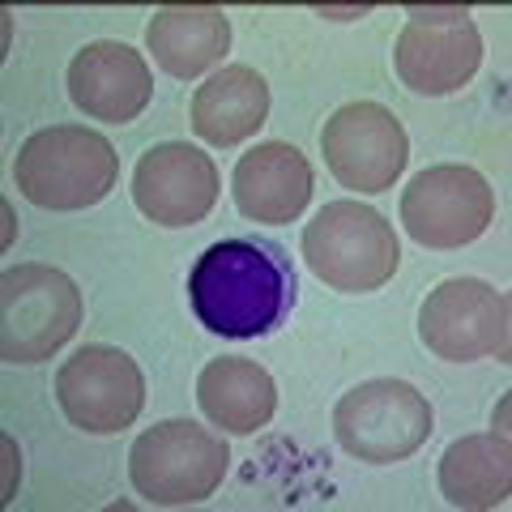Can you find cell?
Masks as SVG:
<instances>
[{
	"label": "cell",
	"instance_id": "6da1fadb",
	"mask_svg": "<svg viewBox=\"0 0 512 512\" xmlns=\"http://www.w3.org/2000/svg\"><path fill=\"white\" fill-rule=\"evenodd\" d=\"M192 312L218 338H265L295 308V274L261 239L210 244L188 274Z\"/></svg>",
	"mask_w": 512,
	"mask_h": 512
},
{
	"label": "cell",
	"instance_id": "7a4b0ae2",
	"mask_svg": "<svg viewBox=\"0 0 512 512\" xmlns=\"http://www.w3.org/2000/svg\"><path fill=\"white\" fill-rule=\"evenodd\" d=\"M120 180L116 146L82 124H52L22 141L13 158V184L43 210H86L99 205Z\"/></svg>",
	"mask_w": 512,
	"mask_h": 512
},
{
	"label": "cell",
	"instance_id": "3957f363",
	"mask_svg": "<svg viewBox=\"0 0 512 512\" xmlns=\"http://www.w3.org/2000/svg\"><path fill=\"white\" fill-rule=\"evenodd\" d=\"M303 261L312 274L346 295L380 291L402 265L393 222H384L372 205L329 201L303 227Z\"/></svg>",
	"mask_w": 512,
	"mask_h": 512
},
{
	"label": "cell",
	"instance_id": "277c9868",
	"mask_svg": "<svg viewBox=\"0 0 512 512\" xmlns=\"http://www.w3.org/2000/svg\"><path fill=\"white\" fill-rule=\"evenodd\" d=\"M231 453L222 436L192 419H167L141 431L128 453V478L150 504H201L222 487Z\"/></svg>",
	"mask_w": 512,
	"mask_h": 512
},
{
	"label": "cell",
	"instance_id": "5b68a950",
	"mask_svg": "<svg viewBox=\"0 0 512 512\" xmlns=\"http://www.w3.org/2000/svg\"><path fill=\"white\" fill-rule=\"evenodd\" d=\"M82 325V291L52 265H18L0 278V355L5 363L52 359Z\"/></svg>",
	"mask_w": 512,
	"mask_h": 512
},
{
	"label": "cell",
	"instance_id": "8992f818",
	"mask_svg": "<svg viewBox=\"0 0 512 512\" xmlns=\"http://www.w3.org/2000/svg\"><path fill=\"white\" fill-rule=\"evenodd\" d=\"M333 436L350 457L393 466L427 444L431 406L406 380H363L342 393L338 410H333Z\"/></svg>",
	"mask_w": 512,
	"mask_h": 512
},
{
	"label": "cell",
	"instance_id": "52a82bcc",
	"mask_svg": "<svg viewBox=\"0 0 512 512\" xmlns=\"http://www.w3.org/2000/svg\"><path fill=\"white\" fill-rule=\"evenodd\" d=\"M419 338L448 363L508 359L512 346V308L508 295L478 278H448L423 299Z\"/></svg>",
	"mask_w": 512,
	"mask_h": 512
},
{
	"label": "cell",
	"instance_id": "ba28073f",
	"mask_svg": "<svg viewBox=\"0 0 512 512\" xmlns=\"http://www.w3.org/2000/svg\"><path fill=\"white\" fill-rule=\"evenodd\" d=\"M483 64V35L470 9H410L393 47V69L402 86L427 99L457 94Z\"/></svg>",
	"mask_w": 512,
	"mask_h": 512
},
{
	"label": "cell",
	"instance_id": "9c48e42d",
	"mask_svg": "<svg viewBox=\"0 0 512 512\" xmlns=\"http://www.w3.org/2000/svg\"><path fill=\"white\" fill-rule=\"evenodd\" d=\"M495 192L474 167H427L402 192V222L423 248H466L491 227Z\"/></svg>",
	"mask_w": 512,
	"mask_h": 512
},
{
	"label": "cell",
	"instance_id": "30bf717a",
	"mask_svg": "<svg viewBox=\"0 0 512 512\" xmlns=\"http://www.w3.org/2000/svg\"><path fill=\"white\" fill-rule=\"evenodd\" d=\"M56 402L73 427L116 436L133 427L146 406V376L120 346H86L56 372Z\"/></svg>",
	"mask_w": 512,
	"mask_h": 512
},
{
	"label": "cell",
	"instance_id": "8fae6325",
	"mask_svg": "<svg viewBox=\"0 0 512 512\" xmlns=\"http://www.w3.org/2000/svg\"><path fill=\"white\" fill-rule=\"evenodd\" d=\"M320 150L333 180L355 192H389L406 171L410 141L402 120L380 103H346L320 128Z\"/></svg>",
	"mask_w": 512,
	"mask_h": 512
},
{
	"label": "cell",
	"instance_id": "7c38bea8",
	"mask_svg": "<svg viewBox=\"0 0 512 512\" xmlns=\"http://www.w3.org/2000/svg\"><path fill=\"white\" fill-rule=\"evenodd\" d=\"M133 201L158 227H197L218 201V167L188 141H163L137 158Z\"/></svg>",
	"mask_w": 512,
	"mask_h": 512
},
{
	"label": "cell",
	"instance_id": "4fadbf2b",
	"mask_svg": "<svg viewBox=\"0 0 512 512\" xmlns=\"http://www.w3.org/2000/svg\"><path fill=\"white\" fill-rule=\"evenodd\" d=\"M69 99L77 111L103 124H128L154 99V77L141 52L128 43H86L69 64Z\"/></svg>",
	"mask_w": 512,
	"mask_h": 512
},
{
	"label": "cell",
	"instance_id": "5bb4252c",
	"mask_svg": "<svg viewBox=\"0 0 512 512\" xmlns=\"http://www.w3.org/2000/svg\"><path fill=\"white\" fill-rule=\"evenodd\" d=\"M231 192L244 218L282 227V222H295L312 197V163L291 141H261L235 163Z\"/></svg>",
	"mask_w": 512,
	"mask_h": 512
},
{
	"label": "cell",
	"instance_id": "9a60e30c",
	"mask_svg": "<svg viewBox=\"0 0 512 512\" xmlns=\"http://www.w3.org/2000/svg\"><path fill=\"white\" fill-rule=\"evenodd\" d=\"M146 43L158 69L192 82L231 52V22L218 5H167L146 26Z\"/></svg>",
	"mask_w": 512,
	"mask_h": 512
},
{
	"label": "cell",
	"instance_id": "2e32d148",
	"mask_svg": "<svg viewBox=\"0 0 512 512\" xmlns=\"http://www.w3.org/2000/svg\"><path fill=\"white\" fill-rule=\"evenodd\" d=\"M269 116V86L252 64H227L192 94V133L210 146H239Z\"/></svg>",
	"mask_w": 512,
	"mask_h": 512
},
{
	"label": "cell",
	"instance_id": "e0dca14e",
	"mask_svg": "<svg viewBox=\"0 0 512 512\" xmlns=\"http://www.w3.org/2000/svg\"><path fill=\"white\" fill-rule=\"evenodd\" d=\"M197 402L205 419L231 436H252L278 410V384L252 359H214L197 380Z\"/></svg>",
	"mask_w": 512,
	"mask_h": 512
},
{
	"label": "cell",
	"instance_id": "ac0fdd59",
	"mask_svg": "<svg viewBox=\"0 0 512 512\" xmlns=\"http://www.w3.org/2000/svg\"><path fill=\"white\" fill-rule=\"evenodd\" d=\"M512 491V448L508 436H461L440 457V495L453 508H495Z\"/></svg>",
	"mask_w": 512,
	"mask_h": 512
}]
</instances>
